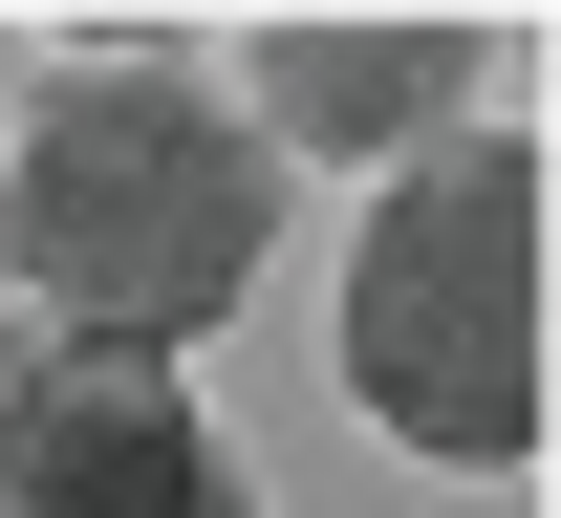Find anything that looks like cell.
Returning <instances> with one entry per match:
<instances>
[{
    "label": "cell",
    "instance_id": "1",
    "mask_svg": "<svg viewBox=\"0 0 561 518\" xmlns=\"http://www.w3.org/2000/svg\"><path fill=\"white\" fill-rule=\"evenodd\" d=\"M280 260V151L216 108V66L173 44H108V66L22 87V151H0V302L87 346V368H173L216 346Z\"/></svg>",
    "mask_w": 561,
    "mask_h": 518
},
{
    "label": "cell",
    "instance_id": "2",
    "mask_svg": "<svg viewBox=\"0 0 561 518\" xmlns=\"http://www.w3.org/2000/svg\"><path fill=\"white\" fill-rule=\"evenodd\" d=\"M346 411L432 475H518L561 411L540 368V151L518 130H454L411 151L346 238Z\"/></svg>",
    "mask_w": 561,
    "mask_h": 518
},
{
    "label": "cell",
    "instance_id": "5",
    "mask_svg": "<svg viewBox=\"0 0 561 518\" xmlns=\"http://www.w3.org/2000/svg\"><path fill=\"white\" fill-rule=\"evenodd\" d=\"M22 368H44V324H22V302H0V411H22Z\"/></svg>",
    "mask_w": 561,
    "mask_h": 518
},
{
    "label": "cell",
    "instance_id": "3",
    "mask_svg": "<svg viewBox=\"0 0 561 518\" xmlns=\"http://www.w3.org/2000/svg\"><path fill=\"white\" fill-rule=\"evenodd\" d=\"M0 518H280L238 475V433L195 411V368H87L44 346L0 411Z\"/></svg>",
    "mask_w": 561,
    "mask_h": 518
},
{
    "label": "cell",
    "instance_id": "4",
    "mask_svg": "<svg viewBox=\"0 0 561 518\" xmlns=\"http://www.w3.org/2000/svg\"><path fill=\"white\" fill-rule=\"evenodd\" d=\"M260 151H324V173H411L476 108V22H260V66L216 87Z\"/></svg>",
    "mask_w": 561,
    "mask_h": 518
}]
</instances>
